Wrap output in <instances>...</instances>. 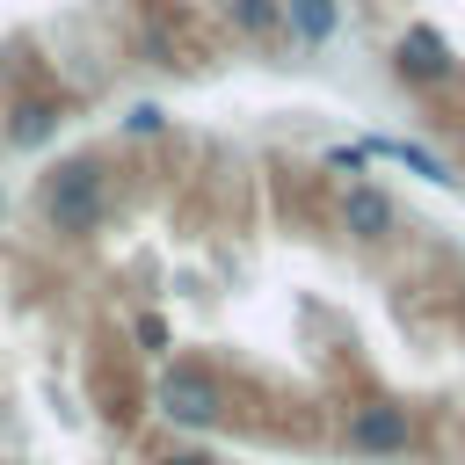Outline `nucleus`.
<instances>
[{"label":"nucleus","instance_id":"obj_1","mask_svg":"<svg viewBox=\"0 0 465 465\" xmlns=\"http://www.w3.org/2000/svg\"><path fill=\"white\" fill-rule=\"evenodd\" d=\"M36 211L58 240H87L116 218V167L102 153H80V160H58L36 189Z\"/></svg>","mask_w":465,"mask_h":465},{"label":"nucleus","instance_id":"obj_2","mask_svg":"<svg viewBox=\"0 0 465 465\" xmlns=\"http://www.w3.org/2000/svg\"><path fill=\"white\" fill-rule=\"evenodd\" d=\"M153 407L174 429H218L225 421V378L211 363H167L160 385H153Z\"/></svg>","mask_w":465,"mask_h":465},{"label":"nucleus","instance_id":"obj_3","mask_svg":"<svg viewBox=\"0 0 465 465\" xmlns=\"http://www.w3.org/2000/svg\"><path fill=\"white\" fill-rule=\"evenodd\" d=\"M349 450H363V458H400L407 443H414V414L400 407V400H363V407H349Z\"/></svg>","mask_w":465,"mask_h":465},{"label":"nucleus","instance_id":"obj_4","mask_svg":"<svg viewBox=\"0 0 465 465\" xmlns=\"http://www.w3.org/2000/svg\"><path fill=\"white\" fill-rule=\"evenodd\" d=\"M341 232L363 240V247H385V240L400 232V203H392L378 182H349V189H341Z\"/></svg>","mask_w":465,"mask_h":465},{"label":"nucleus","instance_id":"obj_5","mask_svg":"<svg viewBox=\"0 0 465 465\" xmlns=\"http://www.w3.org/2000/svg\"><path fill=\"white\" fill-rule=\"evenodd\" d=\"M392 73L414 80V87H436V80H450V44H443L436 29H407V36L392 44Z\"/></svg>","mask_w":465,"mask_h":465},{"label":"nucleus","instance_id":"obj_6","mask_svg":"<svg viewBox=\"0 0 465 465\" xmlns=\"http://www.w3.org/2000/svg\"><path fill=\"white\" fill-rule=\"evenodd\" d=\"M283 29H291L298 44H327V36L341 29V7H334V0H283Z\"/></svg>","mask_w":465,"mask_h":465},{"label":"nucleus","instance_id":"obj_7","mask_svg":"<svg viewBox=\"0 0 465 465\" xmlns=\"http://www.w3.org/2000/svg\"><path fill=\"white\" fill-rule=\"evenodd\" d=\"M363 153H378V160H400V167H414V174H429V182H458V174H450V167H443L429 145H407V138H371Z\"/></svg>","mask_w":465,"mask_h":465},{"label":"nucleus","instance_id":"obj_8","mask_svg":"<svg viewBox=\"0 0 465 465\" xmlns=\"http://www.w3.org/2000/svg\"><path fill=\"white\" fill-rule=\"evenodd\" d=\"M58 131V109L51 102H15V116H7V145H44Z\"/></svg>","mask_w":465,"mask_h":465},{"label":"nucleus","instance_id":"obj_9","mask_svg":"<svg viewBox=\"0 0 465 465\" xmlns=\"http://www.w3.org/2000/svg\"><path fill=\"white\" fill-rule=\"evenodd\" d=\"M225 22L240 36H276L283 29V0H225Z\"/></svg>","mask_w":465,"mask_h":465},{"label":"nucleus","instance_id":"obj_10","mask_svg":"<svg viewBox=\"0 0 465 465\" xmlns=\"http://www.w3.org/2000/svg\"><path fill=\"white\" fill-rule=\"evenodd\" d=\"M124 131H131V138H160V131H167V109H160V102H131V109H124Z\"/></svg>","mask_w":465,"mask_h":465},{"label":"nucleus","instance_id":"obj_11","mask_svg":"<svg viewBox=\"0 0 465 465\" xmlns=\"http://www.w3.org/2000/svg\"><path fill=\"white\" fill-rule=\"evenodd\" d=\"M131 334H138V349H145V356H160V349H167V320H160V312H138V320H131Z\"/></svg>","mask_w":465,"mask_h":465},{"label":"nucleus","instance_id":"obj_12","mask_svg":"<svg viewBox=\"0 0 465 465\" xmlns=\"http://www.w3.org/2000/svg\"><path fill=\"white\" fill-rule=\"evenodd\" d=\"M153 465H218V458H211V450H203V443H182V450H160V458H153Z\"/></svg>","mask_w":465,"mask_h":465},{"label":"nucleus","instance_id":"obj_13","mask_svg":"<svg viewBox=\"0 0 465 465\" xmlns=\"http://www.w3.org/2000/svg\"><path fill=\"white\" fill-rule=\"evenodd\" d=\"M363 160H371L363 145H334V153H327V167H341V174H363Z\"/></svg>","mask_w":465,"mask_h":465},{"label":"nucleus","instance_id":"obj_14","mask_svg":"<svg viewBox=\"0 0 465 465\" xmlns=\"http://www.w3.org/2000/svg\"><path fill=\"white\" fill-rule=\"evenodd\" d=\"M0 203H7V196H0Z\"/></svg>","mask_w":465,"mask_h":465}]
</instances>
